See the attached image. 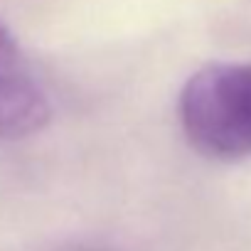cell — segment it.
Listing matches in <instances>:
<instances>
[{
    "instance_id": "obj_1",
    "label": "cell",
    "mask_w": 251,
    "mask_h": 251,
    "mask_svg": "<svg viewBox=\"0 0 251 251\" xmlns=\"http://www.w3.org/2000/svg\"><path fill=\"white\" fill-rule=\"evenodd\" d=\"M177 116L187 143L204 158H251V62H212L182 86Z\"/></svg>"
},
{
    "instance_id": "obj_2",
    "label": "cell",
    "mask_w": 251,
    "mask_h": 251,
    "mask_svg": "<svg viewBox=\"0 0 251 251\" xmlns=\"http://www.w3.org/2000/svg\"><path fill=\"white\" fill-rule=\"evenodd\" d=\"M52 118L45 91L25 74L0 79V141L40 133Z\"/></svg>"
},
{
    "instance_id": "obj_3",
    "label": "cell",
    "mask_w": 251,
    "mask_h": 251,
    "mask_svg": "<svg viewBox=\"0 0 251 251\" xmlns=\"http://www.w3.org/2000/svg\"><path fill=\"white\" fill-rule=\"evenodd\" d=\"M23 74V52L13 32L0 23V79Z\"/></svg>"
},
{
    "instance_id": "obj_4",
    "label": "cell",
    "mask_w": 251,
    "mask_h": 251,
    "mask_svg": "<svg viewBox=\"0 0 251 251\" xmlns=\"http://www.w3.org/2000/svg\"><path fill=\"white\" fill-rule=\"evenodd\" d=\"M59 251H111V249H103V246H89V244H72V246H64Z\"/></svg>"
}]
</instances>
